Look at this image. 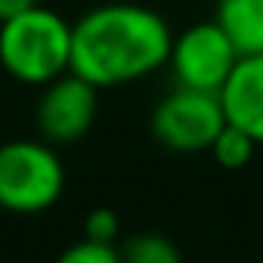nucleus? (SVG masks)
Returning <instances> with one entry per match:
<instances>
[{"label":"nucleus","mask_w":263,"mask_h":263,"mask_svg":"<svg viewBox=\"0 0 263 263\" xmlns=\"http://www.w3.org/2000/svg\"><path fill=\"white\" fill-rule=\"evenodd\" d=\"M174 34L161 13L140 4H105L71 25V71L90 84L121 87L167 65Z\"/></svg>","instance_id":"f257e3e1"},{"label":"nucleus","mask_w":263,"mask_h":263,"mask_svg":"<svg viewBox=\"0 0 263 263\" xmlns=\"http://www.w3.org/2000/svg\"><path fill=\"white\" fill-rule=\"evenodd\" d=\"M0 68L28 87L71 71V25L41 4L0 22Z\"/></svg>","instance_id":"f03ea898"},{"label":"nucleus","mask_w":263,"mask_h":263,"mask_svg":"<svg viewBox=\"0 0 263 263\" xmlns=\"http://www.w3.org/2000/svg\"><path fill=\"white\" fill-rule=\"evenodd\" d=\"M65 167L47 140H13L0 146V208L41 214L62 198Z\"/></svg>","instance_id":"7ed1b4c3"},{"label":"nucleus","mask_w":263,"mask_h":263,"mask_svg":"<svg viewBox=\"0 0 263 263\" xmlns=\"http://www.w3.org/2000/svg\"><path fill=\"white\" fill-rule=\"evenodd\" d=\"M152 137L171 152H211L217 134L226 127L220 93L177 87L152 111Z\"/></svg>","instance_id":"20e7f679"},{"label":"nucleus","mask_w":263,"mask_h":263,"mask_svg":"<svg viewBox=\"0 0 263 263\" xmlns=\"http://www.w3.org/2000/svg\"><path fill=\"white\" fill-rule=\"evenodd\" d=\"M238 50L226 37V31L214 22H198L186 28L183 34L174 37L167 65L177 78L180 87H195V90H214L220 93L223 84L229 81L232 68L238 65Z\"/></svg>","instance_id":"39448f33"},{"label":"nucleus","mask_w":263,"mask_h":263,"mask_svg":"<svg viewBox=\"0 0 263 263\" xmlns=\"http://www.w3.org/2000/svg\"><path fill=\"white\" fill-rule=\"evenodd\" d=\"M96 90H99L96 84H90L87 78L74 71H65L53 78L50 84H44L37 105H34V124H37L41 140L53 146H71L84 140L99 108Z\"/></svg>","instance_id":"423d86ee"},{"label":"nucleus","mask_w":263,"mask_h":263,"mask_svg":"<svg viewBox=\"0 0 263 263\" xmlns=\"http://www.w3.org/2000/svg\"><path fill=\"white\" fill-rule=\"evenodd\" d=\"M226 121L248 130L263 146V53L241 56L220 90Z\"/></svg>","instance_id":"0eeeda50"},{"label":"nucleus","mask_w":263,"mask_h":263,"mask_svg":"<svg viewBox=\"0 0 263 263\" xmlns=\"http://www.w3.org/2000/svg\"><path fill=\"white\" fill-rule=\"evenodd\" d=\"M217 25L238 56L263 53V0H217Z\"/></svg>","instance_id":"6e6552de"},{"label":"nucleus","mask_w":263,"mask_h":263,"mask_svg":"<svg viewBox=\"0 0 263 263\" xmlns=\"http://www.w3.org/2000/svg\"><path fill=\"white\" fill-rule=\"evenodd\" d=\"M121 260L124 263H177L180 248L161 232H140L121 241Z\"/></svg>","instance_id":"1a4fd4ad"},{"label":"nucleus","mask_w":263,"mask_h":263,"mask_svg":"<svg viewBox=\"0 0 263 263\" xmlns=\"http://www.w3.org/2000/svg\"><path fill=\"white\" fill-rule=\"evenodd\" d=\"M257 146H260V143L248 134V130H241V127H235V124L226 121V127L217 134L211 152H214V158H217L220 167H226V171H241V167L254 158Z\"/></svg>","instance_id":"9d476101"},{"label":"nucleus","mask_w":263,"mask_h":263,"mask_svg":"<svg viewBox=\"0 0 263 263\" xmlns=\"http://www.w3.org/2000/svg\"><path fill=\"white\" fill-rule=\"evenodd\" d=\"M59 263H121V245L96 241L84 235L59 254Z\"/></svg>","instance_id":"9b49d317"},{"label":"nucleus","mask_w":263,"mask_h":263,"mask_svg":"<svg viewBox=\"0 0 263 263\" xmlns=\"http://www.w3.org/2000/svg\"><path fill=\"white\" fill-rule=\"evenodd\" d=\"M118 232H121V223H118V214H115L111 208H96V211H90L87 220H84V235H87V238L118 245Z\"/></svg>","instance_id":"f8f14e48"},{"label":"nucleus","mask_w":263,"mask_h":263,"mask_svg":"<svg viewBox=\"0 0 263 263\" xmlns=\"http://www.w3.org/2000/svg\"><path fill=\"white\" fill-rule=\"evenodd\" d=\"M34 4H41V0H0V22H7L25 10H31Z\"/></svg>","instance_id":"ddd939ff"}]
</instances>
